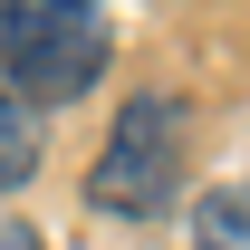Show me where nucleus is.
Wrapping results in <instances>:
<instances>
[{"instance_id": "nucleus-1", "label": "nucleus", "mask_w": 250, "mask_h": 250, "mask_svg": "<svg viewBox=\"0 0 250 250\" xmlns=\"http://www.w3.org/2000/svg\"><path fill=\"white\" fill-rule=\"evenodd\" d=\"M116 58L106 0H0V87L29 106H77Z\"/></svg>"}, {"instance_id": "nucleus-2", "label": "nucleus", "mask_w": 250, "mask_h": 250, "mask_svg": "<svg viewBox=\"0 0 250 250\" xmlns=\"http://www.w3.org/2000/svg\"><path fill=\"white\" fill-rule=\"evenodd\" d=\"M183 192V96H135L87 164V202L106 221H154Z\"/></svg>"}, {"instance_id": "nucleus-3", "label": "nucleus", "mask_w": 250, "mask_h": 250, "mask_svg": "<svg viewBox=\"0 0 250 250\" xmlns=\"http://www.w3.org/2000/svg\"><path fill=\"white\" fill-rule=\"evenodd\" d=\"M39 145H48V125H39V106L0 87V192H20V183L39 173Z\"/></svg>"}, {"instance_id": "nucleus-4", "label": "nucleus", "mask_w": 250, "mask_h": 250, "mask_svg": "<svg viewBox=\"0 0 250 250\" xmlns=\"http://www.w3.org/2000/svg\"><path fill=\"white\" fill-rule=\"evenodd\" d=\"M192 250H250V183H212V192H202Z\"/></svg>"}, {"instance_id": "nucleus-5", "label": "nucleus", "mask_w": 250, "mask_h": 250, "mask_svg": "<svg viewBox=\"0 0 250 250\" xmlns=\"http://www.w3.org/2000/svg\"><path fill=\"white\" fill-rule=\"evenodd\" d=\"M0 250H48V241H39V231H29L20 212H0Z\"/></svg>"}]
</instances>
